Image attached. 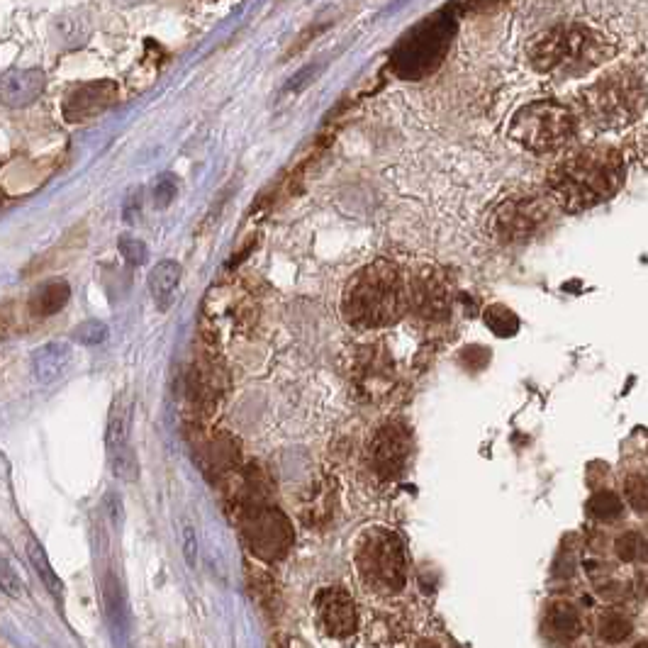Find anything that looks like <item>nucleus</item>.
<instances>
[{
	"label": "nucleus",
	"mask_w": 648,
	"mask_h": 648,
	"mask_svg": "<svg viewBox=\"0 0 648 648\" xmlns=\"http://www.w3.org/2000/svg\"><path fill=\"white\" fill-rule=\"evenodd\" d=\"M44 91V74L39 69L10 71L3 78V103L10 108H25L35 103Z\"/></svg>",
	"instance_id": "14"
},
{
	"label": "nucleus",
	"mask_w": 648,
	"mask_h": 648,
	"mask_svg": "<svg viewBox=\"0 0 648 648\" xmlns=\"http://www.w3.org/2000/svg\"><path fill=\"white\" fill-rule=\"evenodd\" d=\"M108 451L130 446V405L125 400H117L108 417Z\"/></svg>",
	"instance_id": "19"
},
{
	"label": "nucleus",
	"mask_w": 648,
	"mask_h": 648,
	"mask_svg": "<svg viewBox=\"0 0 648 648\" xmlns=\"http://www.w3.org/2000/svg\"><path fill=\"white\" fill-rule=\"evenodd\" d=\"M634 648H648V644H646V641H641V644H636Z\"/></svg>",
	"instance_id": "34"
},
{
	"label": "nucleus",
	"mask_w": 648,
	"mask_h": 648,
	"mask_svg": "<svg viewBox=\"0 0 648 648\" xmlns=\"http://www.w3.org/2000/svg\"><path fill=\"white\" fill-rule=\"evenodd\" d=\"M648 88L641 76L631 71H614V74L595 81L588 91H583V108L595 122L605 127L629 125L646 110Z\"/></svg>",
	"instance_id": "5"
},
{
	"label": "nucleus",
	"mask_w": 648,
	"mask_h": 648,
	"mask_svg": "<svg viewBox=\"0 0 648 648\" xmlns=\"http://www.w3.org/2000/svg\"><path fill=\"white\" fill-rule=\"evenodd\" d=\"M74 342L76 344H83V346H98L103 344L105 339H108V324L100 322V320H88V322H81L78 327L74 329Z\"/></svg>",
	"instance_id": "26"
},
{
	"label": "nucleus",
	"mask_w": 648,
	"mask_h": 648,
	"mask_svg": "<svg viewBox=\"0 0 648 648\" xmlns=\"http://www.w3.org/2000/svg\"><path fill=\"white\" fill-rule=\"evenodd\" d=\"M588 510L595 519L612 522V519L622 517V512H624L622 497H619L617 493H612V490H597V493L590 497Z\"/></svg>",
	"instance_id": "20"
},
{
	"label": "nucleus",
	"mask_w": 648,
	"mask_h": 648,
	"mask_svg": "<svg viewBox=\"0 0 648 648\" xmlns=\"http://www.w3.org/2000/svg\"><path fill=\"white\" fill-rule=\"evenodd\" d=\"M410 454V439L398 424H388L376 434L371 444V466L378 476L393 478L405 468Z\"/></svg>",
	"instance_id": "11"
},
{
	"label": "nucleus",
	"mask_w": 648,
	"mask_h": 648,
	"mask_svg": "<svg viewBox=\"0 0 648 648\" xmlns=\"http://www.w3.org/2000/svg\"><path fill=\"white\" fill-rule=\"evenodd\" d=\"M3 590L8 592L10 597H22V592H25V585H22L18 573H15L13 568H10L8 558L3 561Z\"/></svg>",
	"instance_id": "31"
},
{
	"label": "nucleus",
	"mask_w": 648,
	"mask_h": 648,
	"mask_svg": "<svg viewBox=\"0 0 648 648\" xmlns=\"http://www.w3.org/2000/svg\"><path fill=\"white\" fill-rule=\"evenodd\" d=\"M317 612H320L324 629L332 636H349L359 622L354 600L342 588H324L317 595Z\"/></svg>",
	"instance_id": "12"
},
{
	"label": "nucleus",
	"mask_w": 648,
	"mask_h": 648,
	"mask_svg": "<svg viewBox=\"0 0 648 648\" xmlns=\"http://www.w3.org/2000/svg\"><path fill=\"white\" fill-rule=\"evenodd\" d=\"M108 507H110V517H113V522H122V505H120V497L110 493V495H108Z\"/></svg>",
	"instance_id": "33"
},
{
	"label": "nucleus",
	"mask_w": 648,
	"mask_h": 648,
	"mask_svg": "<svg viewBox=\"0 0 648 648\" xmlns=\"http://www.w3.org/2000/svg\"><path fill=\"white\" fill-rule=\"evenodd\" d=\"M624 181L622 154L612 147L580 149L549 176V193L566 212H583L610 200Z\"/></svg>",
	"instance_id": "1"
},
{
	"label": "nucleus",
	"mask_w": 648,
	"mask_h": 648,
	"mask_svg": "<svg viewBox=\"0 0 648 648\" xmlns=\"http://www.w3.org/2000/svg\"><path fill=\"white\" fill-rule=\"evenodd\" d=\"M181 539H183V558H186L188 568H195L198 566V541H195L193 527H183Z\"/></svg>",
	"instance_id": "30"
},
{
	"label": "nucleus",
	"mask_w": 648,
	"mask_h": 648,
	"mask_svg": "<svg viewBox=\"0 0 648 648\" xmlns=\"http://www.w3.org/2000/svg\"><path fill=\"white\" fill-rule=\"evenodd\" d=\"M120 251H122V256H125V259L134 266H142L144 261H147V247H144V242L130 237V234L120 237Z\"/></svg>",
	"instance_id": "29"
},
{
	"label": "nucleus",
	"mask_w": 648,
	"mask_h": 648,
	"mask_svg": "<svg viewBox=\"0 0 648 648\" xmlns=\"http://www.w3.org/2000/svg\"><path fill=\"white\" fill-rule=\"evenodd\" d=\"M105 607H108L113 639L120 648H127L130 646V610H127L125 592L113 575H108V580H105Z\"/></svg>",
	"instance_id": "15"
},
{
	"label": "nucleus",
	"mask_w": 648,
	"mask_h": 648,
	"mask_svg": "<svg viewBox=\"0 0 648 648\" xmlns=\"http://www.w3.org/2000/svg\"><path fill=\"white\" fill-rule=\"evenodd\" d=\"M74 361V349L66 342H49L32 354V376L37 383L49 385L59 381Z\"/></svg>",
	"instance_id": "13"
},
{
	"label": "nucleus",
	"mask_w": 648,
	"mask_h": 648,
	"mask_svg": "<svg viewBox=\"0 0 648 648\" xmlns=\"http://www.w3.org/2000/svg\"><path fill=\"white\" fill-rule=\"evenodd\" d=\"M359 568L366 583L395 592L405 585L407 561L402 541L393 532H371L359 546Z\"/></svg>",
	"instance_id": "7"
},
{
	"label": "nucleus",
	"mask_w": 648,
	"mask_h": 648,
	"mask_svg": "<svg viewBox=\"0 0 648 648\" xmlns=\"http://www.w3.org/2000/svg\"><path fill=\"white\" fill-rule=\"evenodd\" d=\"M407 288L398 266L378 259L363 266L346 283L342 310L354 327L376 329L398 322L407 307Z\"/></svg>",
	"instance_id": "2"
},
{
	"label": "nucleus",
	"mask_w": 648,
	"mask_h": 648,
	"mask_svg": "<svg viewBox=\"0 0 648 648\" xmlns=\"http://www.w3.org/2000/svg\"><path fill=\"white\" fill-rule=\"evenodd\" d=\"M485 324L490 327V332L497 334V337H515L517 329H519V320L515 312L510 310V307L505 305H490L488 310H485Z\"/></svg>",
	"instance_id": "21"
},
{
	"label": "nucleus",
	"mask_w": 648,
	"mask_h": 648,
	"mask_svg": "<svg viewBox=\"0 0 648 648\" xmlns=\"http://www.w3.org/2000/svg\"><path fill=\"white\" fill-rule=\"evenodd\" d=\"M600 636L607 644H622L631 636V622L624 619L622 614H605L600 622Z\"/></svg>",
	"instance_id": "25"
},
{
	"label": "nucleus",
	"mask_w": 648,
	"mask_h": 648,
	"mask_svg": "<svg viewBox=\"0 0 648 648\" xmlns=\"http://www.w3.org/2000/svg\"><path fill=\"white\" fill-rule=\"evenodd\" d=\"M549 220V205L541 198L505 200L490 217V234L500 242L515 244L532 239Z\"/></svg>",
	"instance_id": "8"
},
{
	"label": "nucleus",
	"mask_w": 648,
	"mask_h": 648,
	"mask_svg": "<svg viewBox=\"0 0 648 648\" xmlns=\"http://www.w3.org/2000/svg\"><path fill=\"white\" fill-rule=\"evenodd\" d=\"M648 541L639 532H627L617 539V553L622 561H636V558L646 556Z\"/></svg>",
	"instance_id": "27"
},
{
	"label": "nucleus",
	"mask_w": 648,
	"mask_h": 648,
	"mask_svg": "<svg viewBox=\"0 0 648 648\" xmlns=\"http://www.w3.org/2000/svg\"><path fill=\"white\" fill-rule=\"evenodd\" d=\"M614 54V47L605 37L588 27L571 25L556 27L546 35L536 37L529 47V61L536 71H590Z\"/></svg>",
	"instance_id": "3"
},
{
	"label": "nucleus",
	"mask_w": 648,
	"mask_h": 648,
	"mask_svg": "<svg viewBox=\"0 0 648 648\" xmlns=\"http://www.w3.org/2000/svg\"><path fill=\"white\" fill-rule=\"evenodd\" d=\"M71 298L69 283L61 281V278H54V281L42 283L35 293L30 295V310L32 315L37 317H52L57 315L66 307Z\"/></svg>",
	"instance_id": "18"
},
{
	"label": "nucleus",
	"mask_w": 648,
	"mask_h": 648,
	"mask_svg": "<svg viewBox=\"0 0 648 648\" xmlns=\"http://www.w3.org/2000/svg\"><path fill=\"white\" fill-rule=\"evenodd\" d=\"M505 0H454L449 5L451 10L458 15V18H466V15H483L490 13V10H497Z\"/></svg>",
	"instance_id": "28"
},
{
	"label": "nucleus",
	"mask_w": 648,
	"mask_h": 648,
	"mask_svg": "<svg viewBox=\"0 0 648 648\" xmlns=\"http://www.w3.org/2000/svg\"><path fill=\"white\" fill-rule=\"evenodd\" d=\"M407 298H410L412 310L424 320H444L451 312V293L449 278L434 266L417 268L412 276L410 288H407Z\"/></svg>",
	"instance_id": "9"
},
{
	"label": "nucleus",
	"mask_w": 648,
	"mask_h": 648,
	"mask_svg": "<svg viewBox=\"0 0 648 648\" xmlns=\"http://www.w3.org/2000/svg\"><path fill=\"white\" fill-rule=\"evenodd\" d=\"M173 195H176V183H173L169 176H164L154 188V203L159 205V208H166L173 200Z\"/></svg>",
	"instance_id": "32"
},
{
	"label": "nucleus",
	"mask_w": 648,
	"mask_h": 648,
	"mask_svg": "<svg viewBox=\"0 0 648 648\" xmlns=\"http://www.w3.org/2000/svg\"><path fill=\"white\" fill-rule=\"evenodd\" d=\"M510 137L536 154L558 152L575 137V120L553 100H536L524 105L510 122Z\"/></svg>",
	"instance_id": "6"
},
{
	"label": "nucleus",
	"mask_w": 648,
	"mask_h": 648,
	"mask_svg": "<svg viewBox=\"0 0 648 648\" xmlns=\"http://www.w3.org/2000/svg\"><path fill=\"white\" fill-rule=\"evenodd\" d=\"M117 103V83L115 81H91L78 86L66 96L61 113L64 120L71 125H81V122L93 120V117L108 113Z\"/></svg>",
	"instance_id": "10"
},
{
	"label": "nucleus",
	"mask_w": 648,
	"mask_h": 648,
	"mask_svg": "<svg viewBox=\"0 0 648 648\" xmlns=\"http://www.w3.org/2000/svg\"><path fill=\"white\" fill-rule=\"evenodd\" d=\"M456 18L454 10L446 8L412 27L390 59L395 74L400 78H422L437 71L456 35Z\"/></svg>",
	"instance_id": "4"
},
{
	"label": "nucleus",
	"mask_w": 648,
	"mask_h": 648,
	"mask_svg": "<svg viewBox=\"0 0 648 648\" xmlns=\"http://www.w3.org/2000/svg\"><path fill=\"white\" fill-rule=\"evenodd\" d=\"M108 456L113 476L120 478L122 483H134V480L139 478V463L130 446H120V449L108 451Z\"/></svg>",
	"instance_id": "22"
},
{
	"label": "nucleus",
	"mask_w": 648,
	"mask_h": 648,
	"mask_svg": "<svg viewBox=\"0 0 648 648\" xmlns=\"http://www.w3.org/2000/svg\"><path fill=\"white\" fill-rule=\"evenodd\" d=\"M178 283H181V266H178L176 261H159V264L154 266V271L149 273V293H152L159 310H169Z\"/></svg>",
	"instance_id": "17"
},
{
	"label": "nucleus",
	"mask_w": 648,
	"mask_h": 648,
	"mask_svg": "<svg viewBox=\"0 0 648 648\" xmlns=\"http://www.w3.org/2000/svg\"><path fill=\"white\" fill-rule=\"evenodd\" d=\"M27 553H30L32 566L37 568L39 578L44 580V585H47L49 592H52L54 597H59V600H61V592H64V588H61V580L57 578V573H54L52 566H49V561H47V556H44L42 546L35 544V541H30V546H27Z\"/></svg>",
	"instance_id": "23"
},
{
	"label": "nucleus",
	"mask_w": 648,
	"mask_h": 648,
	"mask_svg": "<svg viewBox=\"0 0 648 648\" xmlns=\"http://www.w3.org/2000/svg\"><path fill=\"white\" fill-rule=\"evenodd\" d=\"M544 631L553 641H573L583 631L578 610L573 605H568V602H553L549 610H546Z\"/></svg>",
	"instance_id": "16"
},
{
	"label": "nucleus",
	"mask_w": 648,
	"mask_h": 648,
	"mask_svg": "<svg viewBox=\"0 0 648 648\" xmlns=\"http://www.w3.org/2000/svg\"><path fill=\"white\" fill-rule=\"evenodd\" d=\"M624 493H627L629 505L634 507L636 512L646 515L648 512V471L631 473L624 480Z\"/></svg>",
	"instance_id": "24"
}]
</instances>
